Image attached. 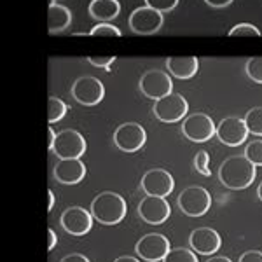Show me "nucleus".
Masks as SVG:
<instances>
[{
	"mask_svg": "<svg viewBox=\"0 0 262 262\" xmlns=\"http://www.w3.org/2000/svg\"><path fill=\"white\" fill-rule=\"evenodd\" d=\"M194 168H196V170L200 171L201 175H205V177L212 175V171H210V156H208V152H206V150L196 152V156H194Z\"/></svg>",
	"mask_w": 262,
	"mask_h": 262,
	"instance_id": "28",
	"label": "nucleus"
},
{
	"mask_svg": "<svg viewBox=\"0 0 262 262\" xmlns=\"http://www.w3.org/2000/svg\"><path fill=\"white\" fill-rule=\"evenodd\" d=\"M245 158L255 166H262V140H253L245 147Z\"/></svg>",
	"mask_w": 262,
	"mask_h": 262,
	"instance_id": "26",
	"label": "nucleus"
},
{
	"mask_svg": "<svg viewBox=\"0 0 262 262\" xmlns=\"http://www.w3.org/2000/svg\"><path fill=\"white\" fill-rule=\"evenodd\" d=\"M208 6L212 7H217V9H222V7H227L229 4L232 2V0H205Z\"/></svg>",
	"mask_w": 262,
	"mask_h": 262,
	"instance_id": "34",
	"label": "nucleus"
},
{
	"mask_svg": "<svg viewBox=\"0 0 262 262\" xmlns=\"http://www.w3.org/2000/svg\"><path fill=\"white\" fill-rule=\"evenodd\" d=\"M54 138H56V133H54V129L51 128H48V149L51 150L53 149V143H54Z\"/></svg>",
	"mask_w": 262,
	"mask_h": 262,
	"instance_id": "35",
	"label": "nucleus"
},
{
	"mask_svg": "<svg viewBox=\"0 0 262 262\" xmlns=\"http://www.w3.org/2000/svg\"><path fill=\"white\" fill-rule=\"evenodd\" d=\"M114 262H140L137 257H131V255H122V257H117Z\"/></svg>",
	"mask_w": 262,
	"mask_h": 262,
	"instance_id": "37",
	"label": "nucleus"
},
{
	"mask_svg": "<svg viewBox=\"0 0 262 262\" xmlns=\"http://www.w3.org/2000/svg\"><path fill=\"white\" fill-rule=\"evenodd\" d=\"M189 245L192 252H198L200 255H213L221 250V234L212 227H198L189 236Z\"/></svg>",
	"mask_w": 262,
	"mask_h": 262,
	"instance_id": "16",
	"label": "nucleus"
},
{
	"mask_svg": "<svg viewBox=\"0 0 262 262\" xmlns=\"http://www.w3.org/2000/svg\"><path fill=\"white\" fill-rule=\"evenodd\" d=\"M163 262H200L196 253L189 248H170Z\"/></svg>",
	"mask_w": 262,
	"mask_h": 262,
	"instance_id": "23",
	"label": "nucleus"
},
{
	"mask_svg": "<svg viewBox=\"0 0 262 262\" xmlns=\"http://www.w3.org/2000/svg\"><path fill=\"white\" fill-rule=\"evenodd\" d=\"M138 88L147 98L158 100L161 96L168 95L173 90L171 77L168 75V72L163 70H147L145 74L140 77Z\"/></svg>",
	"mask_w": 262,
	"mask_h": 262,
	"instance_id": "13",
	"label": "nucleus"
},
{
	"mask_svg": "<svg viewBox=\"0 0 262 262\" xmlns=\"http://www.w3.org/2000/svg\"><path fill=\"white\" fill-rule=\"evenodd\" d=\"M206 262H232L229 257H221V255H217V257H212V259H208Z\"/></svg>",
	"mask_w": 262,
	"mask_h": 262,
	"instance_id": "38",
	"label": "nucleus"
},
{
	"mask_svg": "<svg viewBox=\"0 0 262 262\" xmlns=\"http://www.w3.org/2000/svg\"><path fill=\"white\" fill-rule=\"evenodd\" d=\"M164 23L163 12L152 9L149 6L137 7L129 16V28L133 33L138 35H152V33L161 30Z\"/></svg>",
	"mask_w": 262,
	"mask_h": 262,
	"instance_id": "8",
	"label": "nucleus"
},
{
	"mask_svg": "<svg viewBox=\"0 0 262 262\" xmlns=\"http://www.w3.org/2000/svg\"><path fill=\"white\" fill-rule=\"evenodd\" d=\"M166 69L173 77L185 81V79H192L198 74L200 61L196 56H170L166 60Z\"/></svg>",
	"mask_w": 262,
	"mask_h": 262,
	"instance_id": "18",
	"label": "nucleus"
},
{
	"mask_svg": "<svg viewBox=\"0 0 262 262\" xmlns=\"http://www.w3.org/2000/svg\"><path fill=\"white\" fill-rule=\"evenodd\" d=\"M72 96L81 105H88V107L98 105L105 96L103 82L93 75H82L72 84Z\"/></svg>",
	"mask_w": 262,
	"mask_h": 262,
	"instance_id": "6",
	"label": "nucleus"
},
{
	"mask_svg": "<svg viewBox=\"0 0 262 262\" xmlns=\"http://www.w3.org/2000/svg\"><path fill=\"white\" fill-rule=\"evenodd\" d=\"M177 4H179V0H145V6L159 12H170L175 9Z\"/></svg>",
	"mask_w": 262,
	"mask_h": 262,
	"instance_id": "29",
	"label": "nucleus"
},
{
	"mask_svg": "<svg viewBox=\"0 0 262 262\" xmlns=\"http://www.w3.org/2000/svg\"><path fill=\"white\" fill-rule=\"evenodd\" d=\"M215 122L208 114L203 112H196L191 114L184 122H182V133L187 140L196 142V143H203L215 135Z\"/></svg>",
	"mask_w": 262,
	"mask_h": 262,
	"instance_id": "9",
	"label": "nucleus"
},
{
	"mask_svg": "<svg viewBox=\"0 0 262 262\" xmlns=\"http://www.w3.org/2000/svg\"><path fill=\"white\" fill-rule=\"evenodd\" d=\"M177 205L187 217H203L212 206V196L201 185H191L180 192Z\"/></svg>",
	"mask_w": 262,
	"mask_h": 262,
	"instance_id": "3",
	"label": "nucleus"
},
{
	"mask_svg": "<svg viewBox=\"0 0 262 262\" xmlns=\"http://www.w3.org/2000/svg\"><path fill=\"white\" fill-rule=\"evenodd\" d=\"M147 142V133L138 122H124L114 131V143L122 152H137Z\"/></svg>",
	"mask_w": 262,
	"mask_h": 262,
	"instance_id": "7",
	"label": "nucleus"
},
{
	"mask_svg": "<svg viewBox=\"0 0 262 262\" xmlns=\"http://www.w3.org/2000/svg\"><path fill=\"white\" fill-rule=\"evenodd\" d=\"M61 262H90V259L82 253H70V255L63 257Z\"/></svg>",
	"mask_w": 262,
	"mask_h": 262,
	"instance_id": "32",
	"label": "nucleus"
},
{
	"mask_svg": "<svg viewBox=\"0 0 262 262\" xmlns=\"http://www.w3.org/2000/svg\"><path fill=\"white\" fill-rule=\"evenodd\" d=\"M58 243V236L56 232H54V229H51V227H48V250L51 252L54 247H56Z\"/></svg>",
	"mask_w": 262,
	"mask_h": 262,
	"instance_id": "33",
	"label": "nucleus"
},
{
	"mask_svg": "<svg viewBox=\"0 0 262 262\" xmlns=\"http://www.w3.org/2000/svg\"><path fill=\"white\" fill-rule=\"evenodd\" d=\"M257 177V166L245 156H231L219 168V180L231 191H242L252 185Z\"/></svg>",
	"mask_w": 262,
	"mask_h": 262,
	"instance_id": "1",
	"label": "nucleus"
},
{
	"mask_svg": "<svg viewBox=\"0 0 262 262\" xmlns=\"http://www.w3.org/2000/svg\"><path fill=\"white\" fill-rule=\"evenodd\" d=\"M238 262H262V252L259 250H248L239 257Z\"/></svg>",
	"mask_w": 262,
	"mask_h": 262,
	"instance_id": "31",
	"label": "nucleus"
},
{
	"mask_svg": "<svg viewBox=\"0 0 262 262\" xmlns=\"http://www.w3.org/2000/svg\"><path fill=\"white\" fill-rule=\"evenodd\" d=\"M245 72H247L248 79L253 82L262 84V56H253L245 65Z\"/></svg>",
	"mask_w": 262,
	"mask_h": 262,
	"instance_id": "25",
	"label": "nucleus"
},
{
	"mask_svg": "<svg viewBox=\"0 0 262 262\" xmlns=\"http://www.w3.org/2000/svg\"><path fill=\"white\" fill-rule=\"evenodd\" d=\"M245 124H247L248 133L255 135V137H262V107H253L247 112L243 117Z\"/></svg>",
	"mask_w": 262,
	"mask_h": 262,
	"instance_id": "21",
	"label": "nucleus"
},
{
	"mask_svg": "<svg viewBox=\"0 0 262 262\" xmlns=\"http://www.w3.org/2000/svg\"><path fill=\"white\" fill-rule=\"evenodd\" d=\"M86 149H88V143L79 131L63 129L60 133H56L51 152L58 159H75V158H82Z\"/></svg>",
	"mask_w": 262,
	"mask_h": 262,
	"instance_id": "4",
	"label": "nucleus"
},
{
	"mask_svg": "<svg viewBox=\"0 0 262 262\" xmlns=\"http://www.w3.org/2000/svg\"><path fill=\"white\" fill-rule=\"evenodd\" d=\"M72 23V12L69 7L60 6V4H49L48 9V30L49 33L65 32Z\"/></svg>",
	"mask_w": 262,
	"mask_h": 262,
	"instance_id": "19",
	"label": "nucleus"
},
{
	"mask_svg": "<svg viewBox=\"0 0 262 262\" xmlns=\"http://www.w3.org/2000/svg\"><path fill=\"white\" fill-rule=\"evenodd\" d=\"M142 189L147 196H159L166 198L170 196L175 189V180H173L171 173L163 170V168H154L149 170L142 177Z\"/></svg>",
	"mask_w": 262,
	"mask_h": 262,
	"instance_id": "12",
	"label": "nucleus"
},
{
	"mask_svg": "<svg viewBox=\"0 0 262 262\" xmlns=\"http://www.w3.org/2000/svg\"><path fill=\"white\" fill-rule=\"evenodd\" d=\"M61 227L72 236H84L91 231L93 217L91 212L84 210L82 206H70L61 213Z\"/></svg>",
	"mask_w": 262,
	"mask_h": 262,
	"instance_id": "15",
	"label": "nucleus"
},
{
	"mask_svg": "<svg viewBox=\"0 0 262 262\" xmlns=\"http://www.w3.org/2000/svg\"><path fill=\"white\" fill-rule=\"evenodd\" d=\"M229 37H262V32L252 23H239L229 30Z\"/></svg>",
	"mask_w": 262,
	"mask_h": 262,
	"instance_id": "27",
	"label": "nucleus"
},
{
	"mask_svg": "<svg viewBox=\"0 0 262 262\" xmlns=\"http://www.w3.org/2000/svg\"><path fill=\"white\" fill-rule=\"evenodd\" d=\"M121 6L117 0H91L90 14L98 21H111L119 16Z\"/></svg>",
	"mask_w": 262,
	"mask_h": 262,
	"instance_id": "20",
	"label": "nucleus"
},
{
	"mask_svg": "<svg viewBox=\"0 0 262 262\" xmlns=\"http://www.w3.org/2000/svg\"><path fill=\"white\" fill-rule=\"evenodd\" d=\"M65 114H67L65 101L56 98V96H49L48 98V119L51 124L61 121L63 117H65Z\"/></svg>",
	"mask_w": 262,
	"mask_h": 262,
	"instance_id": "22",
	"label": "nucleus"
},
{
	"mask_svg": "<svg viewBox=\"0 0 262 262\" xmlns=\"http://www.w3.org/2000/svg\"><path fill=\"white\" fill-rule=\"evenodd\" d=\"M171 213V206L166 198L159 196H145L138 205V215L143 222L150 226H161L168 221Z\"/></svg>",
	"mask_w": 262,
	"mask_h": 262,
	"instance_id": "11",
	"label": "nucleus"
},
{
	"mask_svg": "<svg viewBox=\"0 0 262 262\" xmlns=\"http://www.w3.org/2000/svg\"><path fill=\"white\" fill-rule=\"evenodd\" d=\"M168 250H170V242H168V238H164L163 234H158V232L145 234L143 238L138 239L137 245H135L137 255L140 257V259L149 260V262L163 260Z\"/></svg>",
	"mask_w": 262,
	"mask_h": 262,
	"instance_id": "14",
	"label": "nucleus"
},
{
	"mask_svg": "<svg viewBox=\"0 0 262 262\" xmlns=\"http://www.w3.org/2000/svg\"><path fill=\"white\" fill-rule=\"evenodd\" d=\"M53 175L56 182L63 185H75L84 180L86 177V164L81 161V158L75 159H60L54 164Z\"/></svg>",
	"mask_w": 262,
	"mask_h": 262,
	"instance_id": "17",
	"label": "nucleus"
},
{
	"mask_svg": "<svg viewBox=\"0 0 262 262\" xmlns=\"http://www.w3.org/2000/svg\"><path fill=\"white\" fill-rule=\"evenodd\" d=\"M189 103L179 93H168L154 101V116L163 122H179L187 116Z\"/></svg>",
	"mask_w": 262,
	"mask_h": 262,
	"instance_id": "5",
	"label": "nucleus"
},
{
	"mask_svg": "<svg viewBox=\"0 0 262 262\" xmlns=\"http://www.w3.org/2000/svg\"><path fill=\"white\" fill-rule=\"evenodd\" d=\"M53 208H54V192L48 191V212H53Z\"/></svg>",
	"mask_w": 262,
	"mask_h": 262,
	"instance_id": "36",
	"label": "nucleus"
},
{
	"mask_svg": "<svg viewBox=\"0 0 262 262\" xmlns=\"http://www.w3.org/2000/svg\"><path fill=\"white\" fill-rule=\"evenodd\" d=\"M257 196H259V200L262 201V182H260L259 187H257Z\"/></svg>",
	"mask_w": 262,
	"mask_h": 262,
	"instance_id": "40",
	"label": "nucleus"
},
{
	"mask_svg": "<svg viewBox=\"0 0 262 262\" xmlns=\"http://www.w3.org/2000/svg\"><path fill=\"white\" fill-rule=\"evenodd\" d=\"M90 35L93 37H121L122 33L116 25L108 23V21H101L96 27H93L90 30Z\"/></svg>",
	"mask_w": 262,
	"mask_h": 262,
	"instance_id": "24",
	"label": "nucleus"
},
{
	"mask_svg": "<svg viewBox=\"0 0 262 262\" xmlns=\"http://www.w3.org/2000/svg\"><path fill=\"white\" fill-rule=\"evenodd\" d=\"M91 217L93 221H98L103 226H117L124 221L128 205L124 198L117 192L105 191L100 192L95 200L91 201Z\"/></svg>",
	"mask_w": 262,
	"mask_h": 262,
	"instance_id": "2",
	"label": "nucleus"
},
{
	"mask_svg": "<svg viewBox=\"0 0 262 262\" xmlns=\"http://www.w3.org/2000/svg\"><path fill=\"white\" fill-rule=\"evenodd\" d=\"M72 35H75V37H88V35H90V32H74Z\"/></svg>",
	"mask_w": 262,
	"mask_h": 262,
	"instance_id": "39",
	"label": "nucleus"
},
{
	"mask_svg": "<svg viewBox=\"0 0 262 262\" xmlns=\"http://www.w3.org/2000/svg\"><path fill=\"white\" fill-rule=\"evenodd\" d=\"M88 61H90L91 65L98 67V69L108 70L112 67V63L116 61V56H90Z\"/></svg>",
	"mask_w": 262,
	"mask_h": 262,
	"instance_id": "30",
	"label": "nucleus"
},
{
	"mask_svg": "<svg viewBox=\"0 0 262 262\" xmlns=\"http://www.w3.org/2000/svg\"><path fill=\"white\" fill-rule=\"evenodd\" d=\"M215 135L217 138L221 140L224 145L227 147H238L245 143V140L248 138V129H247V124L242 117H236V116H231V117H224V119L219 122L217 128H215Z\"/></svg>",
	"mask_w": 262,
	"mask_h": 262,
	"instance_id": "10",
	"label": "nucleus"
}]
</instances>
